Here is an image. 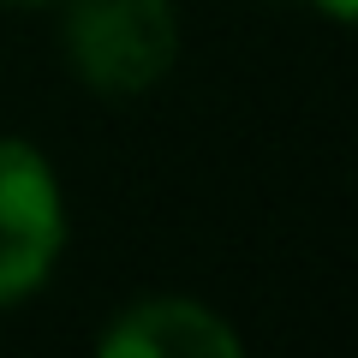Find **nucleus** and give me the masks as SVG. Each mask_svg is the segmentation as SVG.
Returning <instances> with one entry per match:
<instances>
[{
	"label": "nucleus",
	"instance_id": "obj_4",
	"mask_svg": "<svg viewBox=\"0 0 358 358\" xmlns=\"http://www.w3.org/2000/svg\"><path fill=\"white\" fill-rule=\"evenodd\" d=\"M310 6H322V13H329L334 24H346V18L358 13V0H310Z\"/></svg>",
	"mask_w": 358,
	"mask_h": 358
},
{
	"label": "nucleus",
	"instance_id": "obj_3",
	"mask_svg": "<svg viewBox=\"0 0 358 358\" xmlns=\"http://www.w3.org/2000/svg\"><path fill=\"white\" fill-rule=\"evenodd\" d=\"M96 352L102 358H239L245 341L203 299L155 293V299H138V305L120 310L102 329Z\"/></svg>",
	"mask_w": 358,
	"mask_h": 358
},
{
	"label": "nucleus",
	"instance_id": "obj_5",
	"mask_svg": "<svg viewBox=\"0 0 358 358\" xmlns=\"http://www.w3.org/2000/svg\"><path fill=\"white\" fill-rule=\"evenodd\" d=\"M18 6H60V0H18Z\"/></svg>",
	"mask_w": 358,
	"mask_h": 358
},
{
	"label": "nucleus",
	"instance_id": "obj_1",
	"mask_svg": "<svg viewBox=\"0 0 358 358\" xmlns=\"http://www.w3.org/2000/svg\"><path fill=\"white\" fill-rule=\"evenodd\" d=\"M66 60L96 96H143L179 60L173 0H60Z\"/></svg>",
	"mask_w": 358,
	"mask_h": 358
},
{
	"label": "nucleus",
	"instance_id": "obj_2",
	"mask_svg": "<svg viewBox=\"0 0 358 358\" xmlns=\"http://www.w3.org/2000/svg\"><path fill=\"white\" fill-rule=\"evenodd\" d=\"M66 251V197L48 155L0 138V310L42 293Z\"/></svg>",
	"mask_w": 358,
	"mask_h": 358
}]
</instances>
